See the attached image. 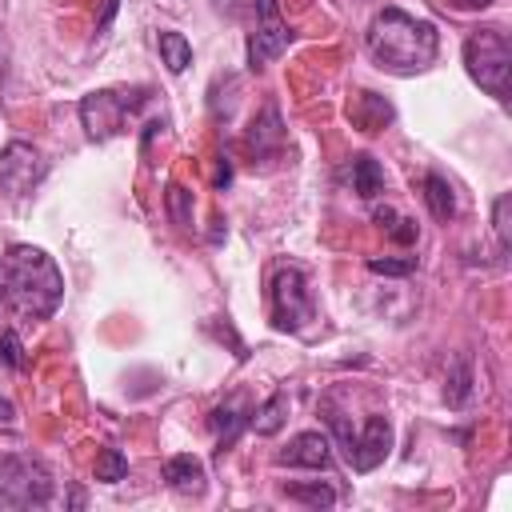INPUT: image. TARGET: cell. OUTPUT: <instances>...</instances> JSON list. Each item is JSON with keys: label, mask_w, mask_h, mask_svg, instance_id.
Masks as SVG:
<instances>
[{"label": "cell", "mask_w": 512, "mask_h": 512, "mask_svg": "<svg viewBox=\"0 0 512 512\" xmlns=\"http://www.w3.org/2000/svg\"><path fill=\"white\" fill-rule=\"evenodd\" d=\"M248 416H252V400H248V392H232L224 404H216V408H212L208 428L216 432L220 452H224L228 444H236V436L248 428Z\"/></svg>", "instance_id": "11"}, {"label": "cell", "mask_w": 512, "mask_h": 512, "mask_svg": "<svg viewBox=\"0 0 512 512\" xmlns=\"http://www.w3.org/2000/svg\"><path fill=\"white\" fill-rule=\"evenodd\" d=\"M448 8H456V12H484V8H492L496 0H444Z\"/></svg>", "instance_id": "28"}, {"label": "cell", "mask_w": 512, "mask_h": 512, "mask_svg": "<svg viewBox=\"0 0 512 512\" xmlns=\"http://www.w3.org/2000/svg\"><path fill=\"white\" fill-rule=\"evenodd\" d=\"M160 60H164V68L172 76H180L192 64V44L180 32H160Z\"/></svg>", "instance_id": "19"}, {"label": "cell", "mask_w": 512, "mask_h": 512, "mask_svg": "<svg viewBox=\"0 0 512 512\" xmlns=\"http://www.w3.org/2000/svg\"><path fill=\"white\" fill-rule=\"evenodd\" d=\"M324 420H328V428H332V436H336V444H340V452H344V460H352V448H356V432H352V424H348V416L340 412V408H332V404H324Z\"/></svg>", "instance_id": "23"}, {"label": "cell", "mask_w": 512, "mask_h": 512, "mask_svg": "<svg viewBox=\"0 0 512 512\" xmlns=\"http://www.w3.org/2000/svg\"><path fill=\"white\" fill-rule=\"evenodd\" d=\"M144 96H148V88H132V92H112V88H104V92H88V96L80 100V124H84V132H88L92 140H108V136L120 128L124 112L140 108Z\"/></svg>", "instance_id": "5"}, {"label": "cell", "mask_w": 512, "mask_h": 512, "mask_svg": "<svg viewBox=\"0 0 512 512\" xmlns=\"http://www.w3.org/2000/svg\"><path fill=\"white\" fill-rule=\"evenodd\" d=\"M284 420H288V396L284 392H272L260 408H252L248 428H256V436H276L284 428Z\"/></svg>", "instance_id": "17"}, {"label": "cell", "mask_w": 512, "mask_h": 512, "mask_svg": "<svg viewBox=\"0 0 512 512\" xmlns=\"http://www.w3.org/2000/svg\"><path fill=\"white\" fill-rule=\"evenodd\" d=\"M228 180H232V164H228V156H220V168H216V188H228Z\"/></svg>", "instance_id": "30"}, {"label": "cell", "mask_w": 512, "mask_h": 512, "mask_svg": "<svg viewBox=\"0 0 512 512\" xmlns=\"http://www.w3.org/2000/svg\"><path fill=\"white\" fill-rule=\"evenodd\" d=\"M388 236H392L396 244H412V240H416V220L396 216V220H392V228H388Z\"/></svg>", "instance_id": "27"}, {"label": "cell", "mask_w": 512, "mask_h": 512, "mask_svg": "<svg viewBox=\"0 0 512 512\" xmlns=\"http://www.w3.org/2000/svg\"><path fill=\"white\" fill-rule=\"evenodd\" d=\"M244 144H248V152L260 156V160H268V156H276V152L284 148V124H280V108H276L272 100L252 116Z\"/></svg>", "instance_id": "10"}, {"label": "cell", "mask_w": 512, "mask_h": 512, "mask_svg": "<svg viewBox=\"0 0 512 512\" xmlns=\"http://www.w3.org/2000/svg\"><path fill=\"white\" fill-rule=\"evenodd\" d=\"M464 64L468 76L496 100L508 96V80H512V44L500 28H480L464 40Z\"/></svg>", "instance_id": "3"}, {"label": "cell", "mask_w": 512, "mask_h": 512, "mask_svg": "<svg viewBox=\"0 0 512 512\" xmlns=\"http://www.w3.org/2000/svg\"><path fill=\"white\" fill-rule=\"evenodd\" d=\"M368 272H376V276H412L416 272V256H372L368 260Z\"/></svg>", "instance_id": "25"}, {"label": "cell", "mask_w": 512, "mask_h": 512, "mask_svg": "<svg viewBox=\"0 0 512 512\" xmlns=\"http://www.w3.org/2000/svg\"><path fill=\"white\" fill-rule=\"evenodd\" d=\"M124 476H128V456L120 448H100V456H96V480L116 484Z\"/></svg>", "instance_id": "22"}, {"label": "cell", "mask_w": 512, "mask_h": 512, "mask_svg": "<svg viewBox=\"0 0 512 512\" xmlns=\"http://www.w3.org/2000/svg\"><path fill=\"white\" fill-rule=\"evenodd\" d=\"M292 44V32L280 16V4L276 0H256V32L248 40V64L252 68H264L268 60L284 56Z\"/></svg>", "instance_id": "7"}, {"label": "cell", "mask_w": 512, "mask_h": 512, "mask_svg": "<svg viewBox=\"0 0 512 512\" xmlns=\"http://www.w3.org/2000/svg\"><path fill=\"white\" fill-rule=\"evenodd\" d=\"M508 208H512V196L500 192L496 204H492V228H496V240H500V252L512 248V224H508Z\"/></svg>", "instance_id": "24"}, {"label": "cell", "mask_w": 512, "mask_h": 512, "mask_svg": "<svg viewBox=\"0 0 512 512\" xmlns=\"http://www.w3.org/2000/svg\"><path fill=\"white\" fill-rule=\"evenodd\" d=\"M164 204H168V220H172L176 228H188V224H192V192H188L184 184H168Z\"/></svg>", "instance_id": "21"}, {"label": "cell", "mask_w": 512, "mask_h": 512, "mask_svg": "<svg viewBox=\"0 0 512 512\" xmlns=\"http://www.w3.org/2000/svg\"><path fill=\"white\" fill-rule=\"evenodd\" d=\"M388 448H392V424H388V416H368L364 432L356 436V448H352V460L348 464L356 472H372V468L384 464Z\"/></svg>", "instance_id": "9"}, {"label": "cell", "mask_w": 512, "mask_h": 512, "mask_svg": "<svg viewBox=\"0 0 512 512\" xmlns=\"http://www.w3.org/2000/svg\"><path fill=\"white\" fill-rule=\"evenodd\" d=\"M0 300L24 320H48L64 300V276L44 248L12 244L0 256Z\"/></svg>", "instance_id": "1"}, {"label": "cell", "mask_w": 512, "mask_h": 512, "mask_svg": "<svg viewBox=\"0 0 512 512\" xmlns=\"http://www.w3.org/2000/svg\"><path fill=\"white\" fill-rule=\"evenodd\" d=\"M348 172H352V192H356V196L376 200V196L384 192V168H380L368 152H356L352 164H348Z\"/></svg>", "instance_id": "15"}, {"label": "cell", "mask_w": 512, "mask_h": 512, "mask_svg": "<svg viewBox=\"0 0 512 512\" xmlns=\"http://www.w3.org/2000/svg\"><path fill=\"white\" fill-rule=\"evenodd\" d=\"M368 52L380 68L412 76L424 72L440 52V32L432 20H420L404 8H384L368 24Z\"/></svg>", "instance_id": "2"}, {"label": "cell", "mask_w": 512, "mask_h": 512, "mask_svg": "<svg viewBox=\"0 0 512 512\" xmlns=\"http://www.w3.org/2000/svg\"><path fill=\"white\" fill-rule=\"evenodd\" d=\"M0 424H16V408H12V400H4V396H0Z\"/></svg>", "instance_id": "31"}, {"label": "cell", "mask_w": 512, "mask_h": 512, "mask_svg": "<svg viewBox=\"0 0 512 512\" xmlns=\"http://www.w3.org/2000/svg\"><path fill=\"white\" fill-rule=\"evenodd\" d=\"M420 192H424V204H428V212L436 216V220H452L456 216V196H452V184L440 176V172H428L424 180H420Z\"/></svg>", "instance_id": "16"}, {"label": "cell", "mask_w": 512, "mask_h": 512, "mask_svg": "<svg viewBox=\"0 0 512 512\" xmlns=\"http://www.w3.org/2000/svg\"><path fill=\"white\" fill-rule=\"evenodd\" d=\"M164 480H168L176 492H200V488H204V464H200L192 452L168 456V460H164Z\"/></svg>", "instance_id": "14"}, {"label": "cell", "mask_w": 512, "mask_h": 512, "mask_svg": "<svg viewBox=\"0 0 512 512\" xmlns=\"http://www.w3.org/2000/svg\"><path fill=\"white\" fill-rule=\"evenodd\" d=\"M312 292L300 268H280L272 280V324L280 332H300L312 320Z\"/></svg>", "instance_id": "6"}, {"label": "cell", "mask_w": 512, "mask_h": 512, "mask_svg": "<svg viewBox=\"0 0 512 512\" xmlns=\"http://www.w3.org/2000/svg\"><path fill=\"white\" fill-rule=\"evenodd\" d=\"M44 176V160L28 140H8L0 152V192L8 196H28L36 180Z\"/></svg>", "instance_id": "8"}, {"label": "cell", "mask_w": 512, "mask_h": 512, "mask_svg": "<svg viewBox=\"0 0 512 512\" xmlns=\"http://www.w3.org/2000/svg\"><path fill=\"white\" fill-rule=\"evenodd\" d=\"M348 116H352V124H356L360 132H380V128L392 120V104H388L384 96H376V92H360L356 104L348 108Z\"/></svg>", "instance_id": "13"}, {"label": "cell", "mask_w": 512, "mask_h": 512, "mask_svg": "<svg viewBox=\"0 0 512 512\" xmlns=\"http://www.w3.org/2000/svg\"><path fill=\"white\" fill-rule=\"evenodd\" d=\"M0 360H4L8 368H24V344H20V336H16L12 328L0 332Z\"/></svg>", "instance_id": "26"}, {"label": "cell", "mask_w": 512, "mask_h": 512, "mask_svg": "<svg viewBox=\"0 0 512 512\" xmlns=\"http://www.w3.org/2000/svg\"><path fill=\"white\" fill-rule=\"evenodd\" d=\"M372 220H376V224H380V228L388 232V228H392V220H396V208H388V204H380V208H372Z\"/></svg>", "instance_id": "29"}, {"label": "cell", "mask_w": 512, "mask_h": 512, "mask_svg": "<svg viewBox=\"0 0 512 512\" xmlns=\"http://www.w3.org/2000/svg\"><path fill=\"white\" fill-rule=\"evenodd\" d=\"M276 464H288V468H328L332 464V440L324 432H300L292 436V444L276 456Z\"/></svg>", "instance_id": "12"}, {"label": "cell", "mask_w": 512, "mask_h": 512, "mask_svg": "<svg viewBox=\"0 0 512 512\" xmlns=\"http://www.w3.org/2000/svg\"><path fill=\"white\" fill-rule=\"evenodd\" d=\"M444 400H448V408H464L472 400V360L468 356H456L452 360L448 384H444Z\"/></svg>", "instance_id": "18"}, {"label": "cell", "mask_w": 512, "mask_h": 512, "mask_svg": "<svg viewBox=\"0 0 512 512\" xmlns=\"http://www.w3.org/2000/svg\"><path fill=\"white\" fill-rule=\"evenodd\" d=\"M284 496L296 500V504H308V508H332L336 504V488L320 484V480H312V484H284Z\"/></svg>", "instance_id": "20"}, {"label": "cell", "mask_w": 512, "mask_h": 512, "mask_svg": "<svg viewBox=\"0 0 512 512\" xmlns=\"http://www.w3.org/2000/svg\"><path fill=\"white\" fill-rule=\"evenodd\" d=\"M52 500V472L36 456L0 460V508H44Z\"/></svg>", "instance_id": "4"}]
</instances>
